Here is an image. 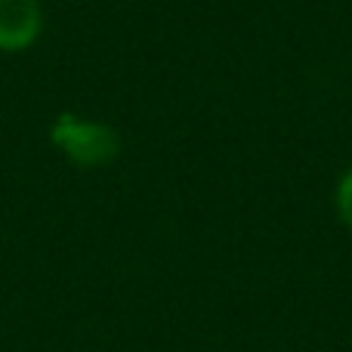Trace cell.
<instances>
[{
  "label": "cell",
  "mask_w": 352,
  "mask_h": 352,
  "mask_svg": "<svg viewBox=\"0 0 352 352\" xmlns=\"http://www.w3.org/2000/svg\"><path fill=\"white\" fill-rule=\"evenodd\" d=\"M43 28L37 0H0V53H22L34 47Z\"/></svg>",
  "instance_id": "7a4b0ae2"
},
{
  "label": "cell",
  "mask_w": 352,
  "mask_h": 352,
  "mask_svg": "<svg viewBox=\"0 0 352 352\" xmlns=\"http://www.w3.org/2000/svg\"><path fill=\"white\" fill-rule=\"evenodd\" d=\"M50 142L59 148L62 158L84 170L105 167L121 155V133L111 124L78 115V111L56 115V121L50 124Z\"/></svg>",
  "instance_id": "6da1fadb"
},
{
  "label": "cell",
  "mask_w": 352,
  "mask_h": 352,
  "mask_svg": "<svg viewBox=\"0 0 352 352\" xmlns=\"http://www.w3.org/2000/svg\"><path fill=\"white\" fill-rule=\"evenodd\" d=\"M337 210H340V219L352 229V167L343 173L340 186H337Z\"/></svg>",
  "instance_id": "3957f363"
}]
</instances>
